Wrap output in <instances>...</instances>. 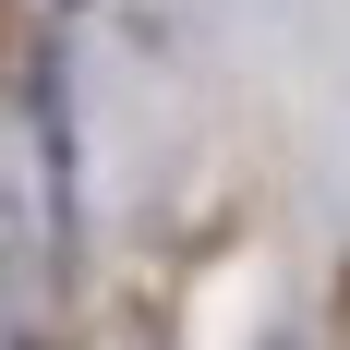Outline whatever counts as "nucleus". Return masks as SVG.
Wrapping results in <instances>:
<instances>
[{
    "instance_id": "2",
    "label": "nucleus",
    "mask_w": 350,
    "mask_h": 350,
    "mask_svg": "<svg viewBox=\"0 0 350 350\" xmlns=\"http://www.w3.org/2000/svg\"><path fill=\"white\" fill-rule=\"evenodd\" d=\"M266 350H302V338H266Z\"/></svg>"
},
{
    "instance_id": "1",
    "label": "nucleus",
    "mask_w": 350,
    "mask_h": 350,
    "mask_svg": "<svg viewBox=\"0 0 350 350\" xmlns=\"http://www.w3.org/2000/svg\"><path fill=\"white\" fill-rule=\"evenodd\" d=\"M12 350H36V326H25V338H12Z\"/></svg>"
}]
</instances>
